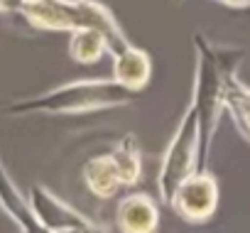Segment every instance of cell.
<instances>
[{"label": "cell", "instance_id": "cell-10", "mask_svg": "<svg viewBox=\"0 0 250 233\" xmlns=\"http://www.w3.org/2000/svg\"><path fill=\"white\" fill-rule=\"evenodd\" d=\"M81 177H83L86 189L98 199H113L123 187L110 155H96L86 160V165L81 167Z\"/></svg>", "mask_w": 250, "mask_h": 233}, {"label": "cell", "instance_id": "cell-4", "mask_svg": "<svg viewBox=\"0 0 250 233\" xmlns=\"http://www.w3.org/2000/svg\"><path fill=\"white\" fill-rule=\"evenodd\" d=\"M27 199H30V206H32L42 231H47V233H98V231H105V226H98L86 213H81L79 209L66 204L62 196H57L54 191H49L42 184L30 187Z\"/></svg>", "mask_w": 250, "mask_h": 233}, {"label": "cell", "instance_id": "cell-12", "mask_svg": "<svg viewBox=\"0 0 250 233\" xmlns=\"http://www.w3.org/2000/svg\"><path fill=\"white\" fill-rule=\"evenodd\" d=\"M105 54H110V47L103 32L93 27H79L69 32V57L76 64H98Z\"/></svg>", "mask_w": 250, "mask_h": 233}, {"label": "cell", "instance_id": "cell-9", "mask_svg": "<svg viewBox=\"0 0 250 233\" xmlns=\"http://www.w3.org/2000/svg\"><path fill=\"white\" fill-rule=\"evenodd\" d=\"M150 76H152V59L145 49L130 44L123 52L113 54V79L118 84L143 93L150 84Z\"/></svg>", "mask_w": 250, "mask_h": 233}, {"label": "cell", "instance_id": "cell-15", "mask_svg": "<svg viewBox=\"0 0 250 233\" xmlns=\"http://www.w3.org/2000/svg\"><path fill=\"white\" fill-rule=\"evenodd\" d=\"M216 3H223V5H228V8H248L250 0H216Z\"/></svg>", "mask_w": 250, "mask_h": 233}, {"label": "cell", "instance_id": "cell-5", "mask_svg": "<svg viewBox=\"0 0 250 233\" xmlns=\"http://www.w3.org/2000/svg\"><path fill=\"white\" fill-rule=\"evenodd\" d=\"M169 206L187 223H204L218 209V182L208 169L191 172L174 191Z\"/></svg>", "mask_w": 250, "mask_h": 233}, {"label": "cell", "instance_id": "cell-13", "mask_svg": "<svg viewBox=\"0 0 250 233\" xmlns=\"http://www.w3.org/2000/svg\"><path fill=\"white\" fill-rule=\"evenodd\" d=\"M226 106L240 133L250 140V88L243 81H238L233 71H228L226 76Z\"/></svg>", "mask_w": 250, "mask_h": 233}, {"label": "cell", "instance_id": "cell-16", "mask_svg": "<svg viewBox=\"0 0 250 233\" xmlns=\"http://www.w3.org/2000/svg\"><path fill=\"white\" fill-rule=\"evenodd\" d=\"M174 3H184V0H174Z\"/></svg>", "mask_w": 250, "mask_h": 233}, {"label": "cell", "instance_id": "cell-1", "mask_svg": "<svg viewBox=\"0 0 250 233\" xmlns=\"http://www.w3.org/2000/svg\"><path fill=\"white\" fill-rule=\"evenodd\" d=\"M138 91L118 84L115 79H83L69 81L64 86L49 88L37 96H27L13 101L3 108L8 118H22V115H71V113H93L125 108L138 101Z\"/></svg>", "mask_w": 250, "mask_h": 233}, {"label": "cell", "instance_id": "cell-3", "mask_svg": "<svg viewBox=\"0 0 250 233\" xmlns=\"http://www.w3.org/2000/svg\"><path fill=\"white\" fill-rule=\"evenodd\" d=\"M199 150H201V130H199V113L196 106L189 103L182 121L162 155L160 172H157V189L162 204L169 206L177 187L199 169Z\"/></svg>", "mask_w": 250, "mask_h": 233}, {"label": "cell", "instance_id": "cell-11", "mask_svg": "<svg viewBox=\"0 0 250 233\" xmlns=\"http://www.w3.org/2000/svg\"><path fill=\"white\" fill-rule=\"evenodd\" d=\"M115 169H118V177H120V184L123 187H135L140 179H143V155H140V143L133 133L123 135L113 150L108 152Z\"/></svg>", "mask_w": 250, "mask_h": 233}, {"label": "cell", "instance_id": "cell-6", "mask_svg": "<svg viewBox=\"0 0 250 233\" xmlns=\"http://www.w3.org/2000/svg\"><path fill=\"white\" fill-rule=\"evenodd\" d=\"M115 226L123 233H155L160 228V206H157V201L145 191L128 194L118 204Z\"/></svg>", "mask_w": 250, "mask_h": 233}, {"label": "cell", "instance_id": "cell-2", "mask_svg": "<svg viewBox=\"0 0 250 233\" xmlns=\"http://www.w3.org/2000/svg\"><path fill=\"white\" fill-rule=\"evenodd\" d=\"M196 47V74H194V93L191 103L199 113L201 130V150H199V169H206L213 138L218 130V121L226 106V76L233 71V62H228L226 52H218L204 35H194Z\"/></svg>", "mask_w": 250, "mask_h": 233}, {"label": "cell", "instance_id": "cell-8", "mask_svg": "<svg viewBox=\"0 0 250 233\" xmlns=\"http://www.w3.org/2000/svg\"><path fill=\"white\" fill-rule=\"evenodd\" d=\"M0 209L8 213V218L25 233H40L42 226L30 206V199L20 191L10 172L5 169L3 160H0Z\"/></svg>", "mask_w": 250, "mask_h": 233}, {"label": "cell", "instance_id": "cell-14", "mask_svg": "<svg viewBox=\"0 0 250 233\" xmlns=\"http://www.w3.org/2000/svg\"><path fill=\"white\" fill-rule=\"evenodd\" d=\"M20 0H0V13H18Z\"/></svg>", "mask_w": 250, "mask_h": 233}, {"label": "cell", "instance_id": "cell-7", "mask_svg": "<svg viewBox=\"0 0 250 233\" xmlns=\"http://www.w3.org/2000/svg\"><path fill=\"white\" fill-rule=\"evenodd\" d=\"M18 13L37 30L44 32H74L71 0H20Z\"/></svg>", "mask_w": 250, "mask_h": 233}]
</instances>
